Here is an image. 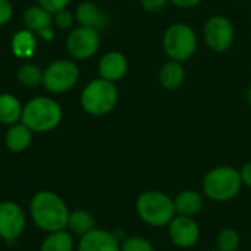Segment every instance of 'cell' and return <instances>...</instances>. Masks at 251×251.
Instances as JSON below:
<instances>
[{
  "label": "cell",
  "mask_w": 251,
  "mask_h": 251,
  "mask_svg": "<svg viewBox=\"0 0 251 251\" xmlns=\"http://www.w3.org/2000/svg\"><path fill=\"white\" fill-rule=\"evenodd\" d=\"M75 21L81 26H90L97 31L104 29L109 25V16L96 3L85 0L81 1L75 9Z\"/></svg>",
  "instance_id": "cell-14"
},
{
  "label": "cell",
  "mask_w": 251,
  "mask_h": 251,
  "mask_svg": "<svg viewBox=\"0 0 251 251\" xmlns=\"http://www.w3.org/2000/svg\"><path fill=\"white\" fill-rule=\"evenodd\" d=\"M207 251H221V250H218V249H213V250H207Z\"/></svg>",
  "instance_id": "cell-34"
},
{
  "label": "cell",
  "mask_w": 251,
  "mask_h": 251,
  "mask_svg": "<svg viewBox=\"0 0 251 251\" xmlns=\"http://www.w3.org/2000/svg\"><path fill=\"white\" fill-rule=\"evenodd\" d=\"M240 175H241L243 185L247 188H251V160L243 165V168L240 169Z\"/></svg>",
  "instance_id": "cell-31"
},
{
  "label": "cell",
  "mask_w": 251,
  "mask_h": 251,
  "mask_svg": "<svg viewBox=\"0 0 251 251\" xmlns=\"http://www.w3.org/2000/svg\"><path fill=\"white\" fill-rule=\"evenodd\" d=\"M201 34L207 49L215 53H225L235 43V25L225 15H212L207 18Z\"/></svg>",
  "instance_id": "cell-7"
},
{
  "label": "cell",
  "mask_w": 251,
  "mask_h": 251,
  "mask_svg": "<svg viewBox=\"0 0 251 251\" xmlns=\"http://www.w3.org/2000/svg\"><path fill=\"white\" fill-rule=\"evenodd\" d=\"M71 0H38V4L46 9L47 12H50L51 15L57 13L59 10H63L68 7Z\"/></svg>",
  "instance_id": "cell-28"
},
{
  "label": "cell",
  "mask_w": 251,
  "mask_h": 251,
  "mask_svg": "<svg viewBox=\"0 0 251 251\" xmlns=\"http://www.w3.org/2000/svg\"><path fill=\"white\" fill-rule=\"evenodd\" d=\"M12 53L19 59H31L37 50V37L35 32L24 28L13 34L10 40Z\"/></svg>",
  "instance_id": "cell-18"
},
{
  "label": "cell",
  "mask_w": 251,
  "mask_h": 251,
  "mask_svg": "<svg viewBox=\"0 0 251 251\" xmlns=\"http://www.w3.org/2000/svg\"><path fill=\"white\" fill-rule=\"evenodd\" d=\"M22 109L24 106L16 96L10 93L0 94V124L10 126L21 122Z\"/></svg>",
  "instance_id": "cell-19"
},
{
  "label": "cell",
  "mask_w": 251,
  "mask_h": 251,
  "mask_svg": "<svg viewBox=\"0 0 251 251\" xmlns=\"http://www.w3.org/2000/svg\"><path fill=\"white\" fill-rule=\"evenodd\" d=\"M168 234L175 247L181 250H188L199 244L201 232L194 218L176 215L168 225Z\"/></svg>",
  "instance_id": "cell-11"
},
{
  "label": "cell",
  "mask_w": 251,
  "mask_h": 251,
  "mask_svg": "<svg viewBox=\"0 0 251 251\" xmlns=\"http://www.w3.org/2000/svg\"><path fill=\"white\" fill-rule=\"evenodd\" d=\"M169 3H171V0H140L141 9L150 15L163 12Z\"/></svg>",
  "instance_id": "cell-27"
},
{
  "label": "cell",
  "mask_w": 251,
  "mask_h": 251,
  "mask_svg": "<svg viewBox=\"0 0 251 251\" xmlns=\"http://www.w3.org/2000/svg\"><path fill=\"white\" fill-rule=\"evenodd\" d=\"M250 16H251V3H250Z\"/></svg>",
  "instance_id": "cell-35"
},
{
  "label": "cell",
  "mask_w": 251,
  "mask_h": 251,
  "mask_svg": "<svg viewBox=\"0 0 251 251\" xmlns=\"http://www.w3.org/2000/svg\"><path fill=\"white\" fill-rule=\"evenodd\" d=\"M74 21H75V15L68 9L59 10L57 13L53 15V24L60 29H69L74 25Z\"/></svg>",
  "instance_id": "cell-26"
},
{
  "label": "cell",
  "mask_w": 251,
  "mask_h": 251,
  "mask_svg": "<svg viewBox=\"0 0 251 251\" xmlns=\"http://www.w3.org/2000/svg\"><path fill=\"white\" fill-rule=\"evenodd\" d=\"M32 134L34 132L22 122L10 125L4 134V146L12 153H22L29 149L32 143Z\"/></svg>",
  "instance_id": "cell-17"
},
{
  "label": "cell",
  "mask_w": 251,
  "mask_h": 251,
  "mask_svg": "<svg viewBox=\"0 0 251 251\" xmlns=\"http://www.w3.org/2000/svg\"><path fill=\"white\" fill-rule=\"evenodd\" d=\"M240 169L221 165L209 169L201 181V193L206 199L216 203H226L238 197L243 188Z\"/></svg>",
  "instance_id": "cell-2"
},
{
  "label": "cell",
  "mask_w": 251,
  "mask_h": 251,
  "mask_svg": "<svg viewBox=\"0 0 251 251\" xmlns=\"http://www.w3.org/2000/svg\"><path fill=\"white\" fill-rule=\"evenodd\" d=\"M96 228V218L91 212L84 209H76L69 213L66 229L76 237H82Z\"/></svg>",
  "instance_id": "cell-21"
},
{
  "label": "cell",
  "mask_w": 251,
  "mask_h": 251,
  "mask_svg": "<svg viewBox=\"0 0 251 251\" xmlns=\"http://www.w3.org/2000/svg\"><path fill=\"white\" fill-rule=\"evenodd\" d=\"M201 3H203V0H171V4H174L178 9H184V10L194 9Z\"/></svg>",
  "instance_id": "cell-30"
},
{
  "label": "cell",
  "mask_w": 251,
  "mask_h": 251,
  "mask_svg": "<svg viewBox=\"0 0 251 251\" xmlns=\"http://www.w3.org/2000/svg\"><path fill=\"white\" fill-rule=\"evenodd\" d=\"M175 213L179 216L194 218L204 207V196L196 190H182L174 199Z\"/></svg>",
  "instance_id": "cell-16"
},
{
  "label": "cell",
  "mask_w": 251,
  "mask_h": 251,
  "mask_svg": "<svg viewBox=\"0 0 251 251\" xmlns=\"http://www.w3.org/2000/svg\"><path fill=\"white\" fill-rule=\"evenodd\" d=\"M100 31L78 25L66 38V50L75 60H87L100 49Z\"/></svg>",
  "instance_id": "cell-9"
},
{
  "label": "cell",
  "mask_w": 251,
  "mask_h": 251,
  "mask_svg": "<svg viewBox=\"0 0 251 251\" xmlns=\"http://www.w3.org/2000/svg\"><path fill=\"white\" fill-rule=\"evenodd\" d=\"M76 244L74 235L68 229L49 232L41 240L38 251H75Z\"/></svg>",
  "instance_id": "cell-20"
},
{
  "label": "cell",
  "mask_w": 251,
  "mask_h": 251,
  "mask_svg": "<svg viewBox=\"0 0 251 251\" xmlns=\"http://www.w3.org/2000/svg\"><path fill=\"white\" fill-rule=\"evenodd\" d=\"M128 69H129L128 57L119 50H110L104 53L97 65L99 76L115 84L126 76Z\"/></svg>",
  "instance_id": "cell-12"
},
{
  "label": "cell",
  "mask_w": 251,
  "mask_h": 251,
  "mask_svg": "<svg viewBox=\"0 0 251 251\" xmlns=\"http://www.w3.org/2000/svg\"><path fill=\"white\" fill-rule=\"evenodd\" d=\"M69 213L66 201L54 191H37L29 200V218L46 234L66 229Z\"/></svg>",
  "instance_id": "cell-1"
},
{
  "label": "cell",
  "mask_w": 251,
  "mask_h": 251,
  "mask_svg": "<svg viewBox=\"0 0 251 251\" xmlns=\"http://www.w3.org/2000/svg\"><path fill=\"white\" fill-rule=\"evenodd\" d=\"M26 228V215L24 209L12 200L0 201V238L12 244Z\"/></svg>",
  "instance_id": "cell-10"
},
{
  "label": "cell",
  "mask_w": 251,
  "mask_h": 251,
  "mask_svg": "<svg viewBox=\"0 0 251 251\" xmlns=\"http://www.w3.org/2000/svg\"><path fill=\"white\" fill-rule=\"evenodd\" d=\"M63 118L60 104L51 97H34L24 104L21 122L26 125L34 134L50 132L56 129Z\"/></svg>",
  "instance_id": "cell-4"
},
{
  "label": "cell",
  "mask_w": 251,
  "mask_h": 251,
  "mask_svg": "<svg viewBox=\"0 0 251 251\" xmlns=\"http://www.w3.org/2000/svg\"><path fill=\"white\" fill-rule=\"evenodd\" d=\"M135 212L140 221L151 228H163L176 216L174 199L159 190L143 191L135 200Z\"/></svg>",
  "instance_id": "cell-3"
},
{
  "label": "cell",
  "mask_w": 251,
  "mask_h": 251,
  "mask_svg": "<svg viewBox=\"0 0 251 251\" xmlns=\"http://www.w3.org/2000/svg\"><path fill=\"white\" fill-rule=\"evenodd\" d=\"M162 49L168 59L185 63L197 53L199 35L190 24L174 22L163 31Z\"/></svg>",
  "instance_id": "cell-5"
},
{
  "label": "cell",
  "mask_w": 251,
  "mask_h": 251,
  "mask_svg": "<svg viewBox=\"0 0 251 251\" xmlns=\"http://www.w3.org/2000/svg\"><path fill=\"white\" fill-rule=\"evenodd\" d=\"M13 16V6L10 0H0V26L6 25Z\"/></svg>",
  "instance_id": "cell-29"
},
{
  "label": "cell",
  "mask_w": 251,
  "mask_h": 251,
  "mask_svg": "<svg viewBox=\"0 0 251 251\" xmlns=\"http://www.w3.org/2000/svg\"><path fill=\"white\" fill-rule=\"evenodd\" d=\"M81 107L90 116L109 115L119 101V91L115 82L103 78L91 79L81 93Z\"/></svg>",
  "instance_id": "cell-6"
},
{
  "label": "cell",
  "mask_w": 251,
  "mask_h": 251,
  "mask_svg": "<svg viewBox=\"0 0 251 251\" xmlns=\"http://www.w3.org/2000/svg\"><path fill=\"white\" fill-rule=\"evenodd\" d=\"M79 79V69L74 60L60 59L51 62L43 71V87L53 93L60 94L72 90Z\"/></svg>",
  "instance_id": "cell-8"
},
{
  "label": "cell",
  "mask_w": 251,
  "mask_h": 251,
  "mask_svg": "<svg viewBox=\"0 0 251 251\" xmlns=\"http://www.w3.org/2000/svg\"><path fill=\"white\" fill-rule=\"evenodd\" d=\"M241 246V235L235 228H224L216 235V249L221 251H237Z\"/></svg>",
  "instance_id": "cell-24"
},
{
  "label": "cell",
  "mask_w": 251,
  "mask_h": 251,
  "mask_svg": "<svg viewBox=\"0 0 251 251\" xmlns=\"http://www.w3.org/2000/svg\"><path fill=\"white\" fill-rule=\"evenodd\" d=\"M185 76H187V72H185L184 63L176 62V60H171V59H168L160 66L159 74H157L159 84L168 91L179 90L185 82Z\"/></svg>",
  "instance_id": "cell-15"
},
{
  "label": "cell",
  "mask_w": 251,
  "mask_h": 251,
  "mask_svg": "<svg viewBox=\"0 0 251 251\" xmlns=\"http://www.w3.org/2000/svg\"><path fill=\"white\" fill-rule=\"evenodd\" d=\"M76 251H121V241L112 231L96 226L88 234L79 237Z\"/></svg>",
  "instance_id": "cell-13"
},
{
  "label": "cell",
  "mask_w": 251,
  "mask_h": 251,
  "mask_svg": "<svg viewBox=\"0 0 251 251\" xmlns=\"http://www.w3.org/2000/svg\"><path fill=\"white\" fill-rule=\"evenodd\" d=\"M16 78L22 85L32 88L43 82V69L32 62H25L18 68Z\"/></svg>",
  "instance_id": "cell-23"
},
{
  "label": "cell",
  "mask_w": 251,
  "mask_h": 251,
  "mask_svg": "<svg viewBox=\"0 0 251 251\" xmlns=\"http://www.w3.org/2000/svg\"><path fill=\"white\" fill-rule=\"evenodd\" d=\"M24 24H25L26 29L37 34L41 29L53 25V15L50 12H47L46 9H43L40 4L29 6L24 12Z\"/></svg>",
  "instance_id": "cell-22"
},
{
  "label": "cell",
  "mask_w": 251,
  "mask_h": 251,
  "mask_svg": "<svg viewBox=\"0 0 251 251\" xmlns=\"http://www.w3.org/2000/svg\"><path fill=\"white\" fill-rule=\"evenodd\" d=\"M121 251H156V249L149 238L141 235H131L121 241Z\"/></svg>",
  "instance_id": "cell-25"
},
{
  "label": "cell",
  "mask_w": 251,
  "mask_h": 251,
  "mask_svg": "<svg viewBox=\"0 0 251 251\" xmlns=\"http://www.w3.org/2000/svg\"><path fill=\"white\" fill-rule=\"evenodd\" d=\"M37 34L40 35V38H43V40H46V41H51V40L54 38V29H53V26H47V28L41 29V31L37 32Z\"/></svg>",
  "instance_id": "cell-32"
},
{
  "label": "cell",
  "mask_w": 251,
  "mask_h": 251,
  "mask_svg": "<svg viewBox=\"0 0 251 251\" xmlns=\"http://www.w3.org/2000/svg\"><path fill=\"white\" fill-rule=\"evenodd\" d=\"M246 100H247L249 106H251V84L247 87V90H246Z\"/></svg>",
  "instance_id": "cell-33"
}]
</instances>
